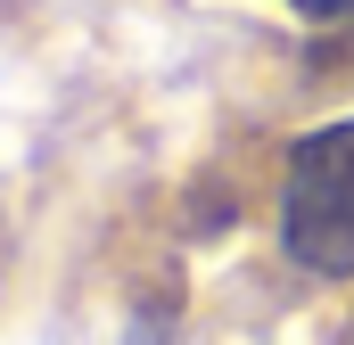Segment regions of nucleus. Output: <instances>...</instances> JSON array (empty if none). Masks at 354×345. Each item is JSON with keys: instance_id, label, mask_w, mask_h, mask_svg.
I'll return each mask as SVG.
<instances>
[{"instance_id": "f03ea898", "label": "nucleus", "mask_w": 354, "mask_h": 345, "mask_svg": "<svg viewBox=\"0 0 354 345\" xmlns=\"http://www.w3.org/2000/svg\"><path fill=\"white\" fill-rule=\"evenodd\" d=\"M280 8L305 25H354V0H280Z\"/></svg>"}, {"instance_id": "f257e3e1", "label": "nucleus", "mask_w": 354, "mask_h": 345, "mask_svg": "<svg viewBox=\"0 0 354 345\" xmlns=\"http://www.w3.org/2000/svg\"><path fill=\"white\" fill-rule=\"evenodd\" d=\"M280 255L313 279H354V115L297 132L280 165Z\"/></svg>"}]
</instances>
